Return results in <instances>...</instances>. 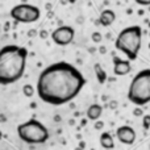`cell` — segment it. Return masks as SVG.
<instances>
[{"instance_id": "6da1fadb", "label": "cell", "mask_w": 150, "mask_h": 150, "mask_svg": "<svg viewBox=\"0 0 150 150\" xmlns=\"http://www.w3.org/2000/svg\"><path fill=\"white\" fill-rule=\"evenodd\" d=\"M86 84V79L75 66L57 62L41 71L36 91L38 98L50 105H63L73 101Z\"/></svg>"}, {"instance_id": "7a4b0ae2", "label": "cell", "mask_w": 150, "mask_h": 150, "mask_svg": "<svg viewBox=\"0 0 150 150\" xmlns=\"http://www.w3.org/2000/svg\"><path fill=\"white\" fill-rule=\"evenodd\" d=\"M28 50L18 45L0 49V86H9L23 78L26 67Z\"/></svg>"}, {"instance_id": "3957f363", "label": "cell", "mask_w": 150, "mask_h": 150, "mask_svg": "<svg viewBox=\"0 0 150 150\" xmlns=\"http://www.w3.org/2000/svg\"><path fill=\"white\" fill-rule=\"evenodd\" d=\"M142 44V29L138 25L124 28L115 41V47L124 53L129 61H136Z\"/></svg>"}, {"instance_id": "277c9868", "label": "cell", "mask_w": 150, "mask_h": 150, "mask_svg": "<svg viewBox=\"0 0 150 150\" xmlns=\"http://www.w3.org/2000/svg\"><path fill=\"white\" fill-rule=\"evenodd\" d=\"M128 99L137 107L150 103V69H144L132 79Z\"/></svg>"}, {"instance_id": "5b68a950", "label": "cell", "mask_w": 150, "mask_h": 150, "mask_svg": "<svg viewBox=\"0 0 150 150\" xmlns=\"http://www.w3.org/2000/svg\"><path fill=\"white\" fill-rule=\"evenodd\" d=\"M17 134L21 141L29 145H41L46 142L50 137L47 128L36 119H30L18 125Z\"/></svg>"}, {"instance_id": "8992f818", "label": "cell", "mask_w": 150, "mask_h": 150, "mask_svg": "<svg viewBox=\"0 0 150 150\" xmlns=\"http://www.w3.org/2000/svg\"><path fill=\"white\" fill-rule=\"evenodd\" d=\"M11 17L16 21V23H23V24H30L36 23L41 17V11L38 7L32 4H17L11 9L9 12Z\"/></svg>"}, {"instance_id": "52a82bcc", "label": "cell", "mask_w": 150, "mask_h": 150, "mask_svg": "<svg viewBox=\"0 0 150 150\" xmlns=\"http://www.w3.org/2000/svg\"><path fill=\"white\" fill-rule=\"evenodd\" d=\"M74 37H75L74 29L69 25L59 26V28H57L50 34V38L58 46H67V45H70L74 41Z\"/></svg>"}, {"instance_id": "ba28073f", "label": "cell", "mask_w": 150, "mask_h": 150, "mask_svg": "<svg viewBox=\"0 0 150 150\" xmlns=\"http://www.w3.org/2000/svg\"><path fill=\"white\" fill-rule=\"evenodd\" d=\"M117 140L124 145H133L136 142V130L129 125H121L116 130Z\"/></svg>"}, {"instance_id": "9c48e42d", "label": "cell", "mask_w": 150, "mask_h": 150, "mask_svg": "<svg viewBox=\"0 0 150 150\" xmlns=\"http://www.w3.org/2000/svg\"><path fill=\"white\" fill-rule=\"evenodd\" d=\"M132 71L129 59H121L119 57H113V74L117 76H124Z\"/></svg>"}, {"instance_id": "30bf717a", "label": "cell", "mask_w": 150, "mask_h": 150, "mask_svg": "<svg viewBox=\"0 0 150 150\" xmlns=\"http://www.w3.org/2000/svg\"><path fill=\"white\" fill-rule=\"evenodd\" d=\"M116 20V13L112 9H104L101 11L100 17H99V24L103 26H111Z\"/></svg>"}, {"instance_id": "8fae6325", "label": "cell", "mask_w": 150, "mask_h": 150, "mask_svg": "<svg viewBox=\"0 0 150 150\" xmlns=\"http://www.w3.org/2000/svg\"><path fill=\"white\" fill-rule=\"evenodd\" d=\"M101 113H103V107L98 103L91 104V105L87 108V112H86L87 119L91 120V121H96V120H99L100 116H101Z\"/></svg>"}, {"instance_id": "7c38bea8", "label": "cell", "mask_w": 150, "mask_h": 150, "mask_svg": "<svg viewBox=\"0 0 150 150\" xmlns=\"http://www.w3.org/2000/svg\"><path fill=\"white\" fill-rule=\"evenodd\" d=\"M100 145H101V148H104L107 150H111V149L115 148V140H113L111 133H108V132L101 133L100 134Z\"/></svg>"}, {"instance_id": "4fadbf2b", "label": "cell", "mask_w": 150, "mask_h": 150, "mask_svg": "<svg viewBox=\"0 0 150 150\" xmlns=\"http://www.w3.org/2000/svg\"><path fill=\"white\" fill-rule=\"evenodd\" d=\"M93 70H95L96 79H98V82L100 83V84H104V83L107 82V73H105V70L101 67L100 63H96V65L93 66Z\"/></svg>"}, {"instance_id": "5bb4252c", "label": "cell", "mask_w": 150, "mask_h": 150, "mask_svg": "<svg viewBox=\"0 0 150 150\" xmlns=\"http://www.w3.org/2000/svg\"><path fill=\"white\" fill-rule=\"evenodd\" d=\"M34 92H36V90H34V87L32 84L23 86V93L25 98H32V96L34 95Z\"/></svg>"}, {"instance_id": "9a60e30c", "label": "cell", "mask_w": 150, "mask_h": 150, "mask_svg": "<svg viewBox=\"0 0 150 150\" xmlns=\"http://www.w3.org/2000/svg\"><path fill=\"white\" fill-rule=\"evenodd\" d=\"M91 40H92L93 44H100L101 40H103V36H101L100 32H93L92 36H91Z\"/></svg>"}, {"instance_id": "2e32d148", "label": "cell", "mask_w": 150, "mask_h": 150, "mask_svg": "<svg viewBox=\"0 0 150 150\" xmlns=\"http://www.w3.org/2000/svg\"><path fill=\"white\" fill-rule=\"evenodd\" d=\"M142 127L144 129H150V115H144L142 116Z\"/></svg>"}, {"instance_id": "e0dca14e", "label": "cell", "mask_w": 150, "mask_h": 150, "mask_svg": "<svg viewBox=\"0 0 150 150\" xmlns=\"http://www.w3.org/2000/svg\"><path fill=\"white\" fill-rule=\"evenodd\" d=\"M133 115H134L136 117H138V116H144V111H142V108H141V107H136V108L133 109Z\"/></svg>"}, {"instance_id": "ac0fdd59", "label": "cell", "mask_w": 150, "mask_h": 150, "mask_svg": "<svg viewBox=\"0 0 150 150\" xmlns=\"http://www.w3.org/2000/svg\"><path fill=\"white\" fill-rule=\"evenodd\" d=\"M93 128H95L96 130H100L104 128V121H101V120H96L95 121V125H93Z\"/></svg>"}, {"instance_id": "d6986e66", "label": "cell", "mask_w": 150, "mask_h": 150, "mask_svg": "<svg viewBox=\"0 0 150 150\" xmlns=\"http://www.w3.org/2000/svg\"><path fill=\"white\" fill-rule=\"evenodd\" d=\"M134 1L142 7H150V0H134Z\"/></svg>"}, {"instance_id": "ffe728a7", "label": "cell", "mask_w": 150, "mask_h": 150, "mask_svg": "<svg viewBox=\"0 0 150 150\" xmlns=\"http://www.w3.org/2000/svg\"><path fill=\"white\" fill-rule=\"evenodd\" d=\"M28 36H29V37L37 36V30H36V29H30V30H29V33H28Z\"/></svg>"}, {"instance_id": "44dd1931", "label": "cell", "mask_w": 150, "mask_h": 150, "mask_svg": "<svg viewBox=\"0 0 150 150\" xmlns=\"http://www.w3.org/2000/svg\"><path fill=\"white\" fill-rule=\"evenodd\" d=\"M40 37H41V38H46V37H47V32L46 30H41V32H40Z\"/></svg>"}, {"instance_id": "7402d4cb", "label": "cell", "mask_w": 150, "mask_h": 150, "mask_svg": "<svg viewBox=\"0 0 150 150\" xmlns=\"http://www.w3.org/2000/svg\"><path fill=\"white\" fill-rule=\"evenodd\" d=\"M105 52H107L105 46H101V47H100V53H101V54H105Z\"/></svg>"}, {"instance_id": "603a6c76", "label": "cell", "mask_w": 150, "mask_h": 150, "mask_svg": "<svg viewBox=\"0 0 150 150\" xmlns=\"http://www.w3.org/2000/svg\"><path fill=\"white\" fill-rule=\"evenodd\" d=\"M78 0H69V3H70V4H74V3H76Z\"/></svg>"}, {"instance_id": "cb8c5ba5", "label": "cell", "mask_w": 150, "mask_h": 150, "mask_svg": "<svg viewBox=\"0 0 150 150\" xmlns=\"http://www.w3.org/2000/svg\"><path fill=\"white\" fill-rule=\"evenodd\" d=\"M1 138H3V132L0 130V140H1Z\"/></svg>"}, {"instance_id": "d4e9b609", "label": "cell", "mask_w": 150, "mask_h": 150, "mask_svg": "<svg viewBox=\"0 0 150 150\" xmlns=\"http://www.w3.org/2000/svg\"><path fill=\"white\" fill-rule=\"evenodd\" d=\"M148 25H149V28H150V21H149V23H148Z\"/></svg>"}, {"instance_id": "484cf974", "label": "cell", "mask_w": 150, "mask_h": 150, "mask_svg": "<svg viewBox=\"0 0 150 150\" xmlns=\"http://www.w3.org/2000/svg\"><path fill=\"white\" fill-rule=\"evenodd\" d=\"M149 150H150V144H149Z\"/></svg>"}, {"instance_id": "4316f807", "label": "cell", "mask_w": 150, "mask_h": 150, "mask_svg": "<svg viewBox=\"0 0 150 150\" xmlns=\"http://www.w3.org/2000/svg\"><path fill=\"white\" fill-rule=\"evenodd\" d=\"M149 49H150V44H149Z\"/></svg>"}, {"instance_id": "83f0119b", "label": "cell", "mask_w": 150, "mask_h": 150, "mask_svg": "<svg viewBox=\"0 0 150 150\" xmlns=\"http://www.w3.org/2000/svg\"><path fill=\"white\" fill-rule=\"evenodd\" d=\"M91 150H95V149H91Z\"/></svg>"}]
</instances>
